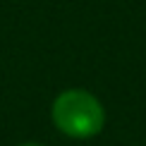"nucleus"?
<instances>
[{"instance_id": "f257e3e1", "label": "nucleus", "mask_w": 146, "mask_h": 146, "mask_svg": "<svg viewBox=\"0 0 146 146\" xmlns=\"http://www.w3.org/2000/svg\"><path fill=\"white\" fill-rule=\"evenodd\" d=\"M53 125L70 139H91L106 125V108L94 94L84 89H67L58 94L50 108Z\"/></svg>"}, {"instance_id": "f03ea898", "label": "nucleus", "mask_w": 146, "mask_h": 146, "mask_svg": "<svg viewBox=\"0 0 146 146\" xmlns=\"http://www.w3.org/2000/svg\"><path fill=\"white\" fill-rule=\"evenodd\" d=\"M19 146H41V144H19Z\"/></svg>"}]
</instances>
